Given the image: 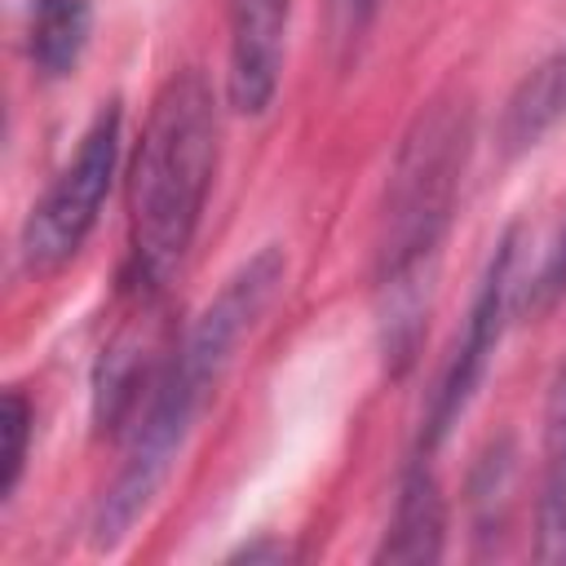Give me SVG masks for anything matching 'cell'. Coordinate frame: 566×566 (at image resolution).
<instances>
[{"mask_svg":"<svg viewBox=\"0 0 566 566\" xmlns=\"http://www.w3.org/2000/svg\"><path fill=\"white\" fill-rule=\"evenodd\" d=\"M283 270H287L283 252L261 248L252 261H243L226 279V287L208 301V310L190 323V332L168 349V363L133 420L124 464L97 504V517H93L97 548H115L133 531V522L155 504V495H159L164 478L172 473L181 447L190 442L208 398L217 394L226 367L234 363V349L243 345V336L256 327V318L274 301Z\"/></svg>","mask_w":566,"mask_h":566,"instance_id":"6da1fadb","label":"cell"},{"mask_svg":"<svg viewBox=\"0 0 566 566\" xmlns=\"http://www.w3.org/2000/svg\"><path fill=\"white\" fill-rule=\"evenodd\" d=\"M469 146H473V106L464 93L447 88L416 111L394 155L380 203V230H376V287L385 301L389 345L398 354L407 349L424 314L429 279L447 226L455 217Z\"/></svg>","mask_w":566,"mask_h":566,"instance_id":"7a4b0ae2","label":"cell"},{"mask_svg":"<svg viewBox=\"0 0 566 566\" xmlns=\"http://www.w3.org/2000/svg\"><path fill=\"white\" fill-rule=\"evenodd\" d=\"M217 177V102L203 71L159 84L128 168V283L159 296L181 270Z\"/></svg>","mask_w":566,"mask_h":566,"instance_id":"3957f363","label":"cell"},{"mask_svg":"<svg viewBox=\"0 0 566 566\" xmlns=\"http://www.w3.org/2000/svg\"><path fill=\"white\" fill-rule=\"evenodd\" d=\"M115 159H119V106L111 102L88 133L80 137L71 164L53 177V186L44 190V199L31 208V217L22 221L18 234V261L31 279L57 274L93 234L97 212L111 195V177H115Z\"/></svg>","mask_w":566,"mask_h":566,"instance_id":"277c9868","label":"cell"},{"mask_svg":"<svg viewBox=\"0 0 566 566\" xmlns=\"http://www.w3.org/2000/svg\"><path fill=\"white\" fill-rule=\"evenodd\" d=\"M513 261H517V239L504 234L486 274H482V287L473 296V310H469V323H464V336L455 340V354L442 371V385L433 394V407H429V424H424V442H442V433L460 420V411L469 407V398L478 394L482 376H486V363L495 354V340H500V327H504V305H509V283H513Z\"/></svg>","mask_w":566,"mask_h":566,"instance_id":"5b68a950","label":"cell"},{"mask_svg":"<svg viewBox=\"0 0 566 566\" xmlns=\"http://www.w3.org/2000/svg\"><path fill=\"white\" fill-rule=\"evenodd\" d=\"M230 106L261 115L279 93L292 0H230Z\"/></svg>","mask_w":566,"mask_h":566,"instance_id":"8992f818","label":"cell"},{"mask_svg":"<svg viewBox=\"0 0 566 566\" xmlns=\"http://www.w3.org/2000/svg\"><path fill=\"white\" fill-rule=\"evenodd\" d=\"M535 557L566 562V358L553 371L544 402V460L535 500Z\"/></svg>","mask_w":566,"mask_h":566,"instance_id":"52a82bcc","label":"cell"},{"mask_svg":"<svg viewBox=\"0 0 566 566\" xmlns=\"http://www.w3.org/2000/svg\"><path fill=\"white\" fill-rule=\"evenodd\" d=\"M442 535H447V509L442 491L429 473L424 460H416L402 473L394 522L385 531V544L376 548L380 562H438L442 557Z\"/></svg>","mask_w":566,"mask_h":566,"instance_id":"ba28073f","label":"cell"},{"mask_svg":"<svg viewBox=\"0 0 566 566\" xmlns=\"http://www.w3.org/2000/svg\"><path fill=\"white\" fill-rule=\"evenodd\" d=\"M566 119V49L544 57L509 97L504 119H500V142L509 155L531 150L548 128Z\"/></svg>","mask_w":566,"mask_h":566,"instance_id":"9c48e42d","label":"cell"},{"mask_svg":"<svg viewBox=\"0 0 566 566\" xmlns=\"http://www.w3.org/2000/svg\"><path fill=\"white\" fill-rule=\"evenodd\" d=\"M93 31L88 0H35L27 22V53L44 80H62L80 66Z\"/></svg>","mask_w":566,"mask_h":566,"instance_id":"30bf717a","label":"cell"},{"mask_svg":"<svg viewBox=\"0 0 566 566\" xmlns=\"http://www.w3.org/2000/svg\"><path fill=\"white\" fill-rule=\"evenodd\" d=\"M0 433H4V451H0V500H13L22 469H27V442H31V402L22 398V389L4 394V411H0Z\"/></svg>","mask_w":566,"mask_h":566,"instance_id":"8fae6325","label":"cell"},{"mask_svg":"<svg viewBox=\"0 0 566 566\" xmlns=\"http://www.w3.org/2000/svg\"><path fill=\"white\" fill-rule=\"evenodd\" d=\"M562 296H566V221H562V230H557V239H553V248H548V256H544V265L531 283V305L548 310Z\"/></svg>","mask_w":566,"mask_h":566,"instance_id":"7c38bea8","label":"cell"},{"mask_svg":"<svg viewBox=\"0 0 566 566\" xmlns=\"http://www.w3.org/2000/svg\"><path fill=\"white\" fill-rule=\"evenodd\" d=\"M327 13H332V40L340 49H354L376 13V0H327Z\"/></svg>","mask_w":566,"mask_h":566,"instance_id":"4fadbf2b","label":"cell"}]
</instances>
